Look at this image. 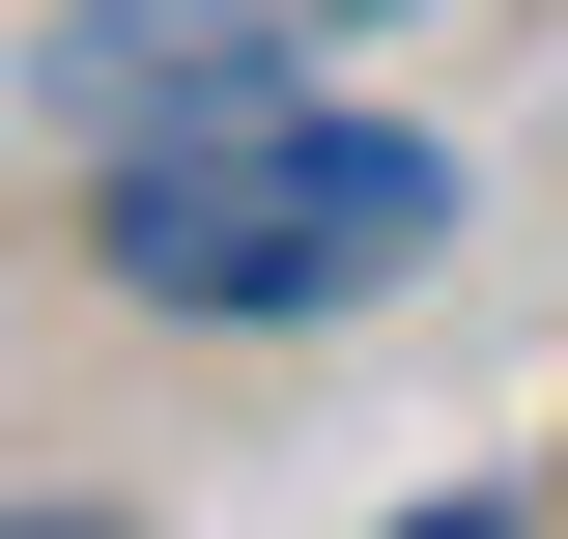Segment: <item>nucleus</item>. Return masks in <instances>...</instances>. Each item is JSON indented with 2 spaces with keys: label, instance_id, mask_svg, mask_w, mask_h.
<instances>
[{
  "label": "nucleus",
  "instance_id": "nucleus-1",
  "mask_svg": "<svg viewBox=\"0 0 568 539\" xmlns=\"http://www.w3.org/2000/svg\"><path fill=\"white\" fill-rule=\"evenodd\" d=\"M455 256V142L398 114H284V85H200V114L114 142V284L142 313H369V284Z\"/></svg>",
  "mask_w": 568,
  "mask_h": 539
},
{
  "label": "nucleus",
  "instance_id": "nucleus-3",
  "mask_svg": "<svg viewBox=\"0 0 568 539\" xmlns=\"http://www.w3.org/2000/svg\"><path fill=\"white\" fill-rule=\"evenodd\" d=\"M58 539H85V511H58Z\"/></svg>",
  "mask_w": 568,
  "mask_h": 539
},
{
  "label": "nucleus",
  "instance_id": "nucleus-2",
  "mask_svg": "<svg viewBox=\"0 0 568 539\" xmlns=\"http://www.w3.org/2000/svg\"><path fill=\"white\" fill-rule=\"evenodd\" d=\"M426 539H511V511H426Z\"/></svg>",
  "mask_w": 568,
  "mask_h": 539
}]
</instances>
